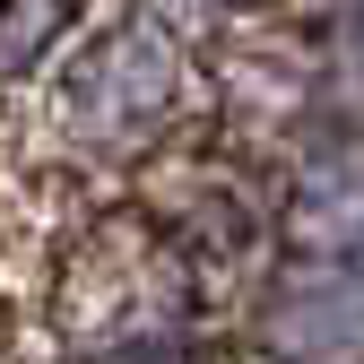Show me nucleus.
I'll return each instance as SVG.
<instances>
[{"label":"nucleus","mask_w":364,"mask_h":364,"mask_svg":"<svg viewBox=\"0 0 364 364\" xmlns=\"http://www.w3.org/2000/svg\"><path fill=\"white\" fill-rule=\"evenodd\" d=\"M53 9H61V0H0V70H26L43 53V35L61 26Z\"/></svg>","instance_id":"obj_1"}]
</instances>
